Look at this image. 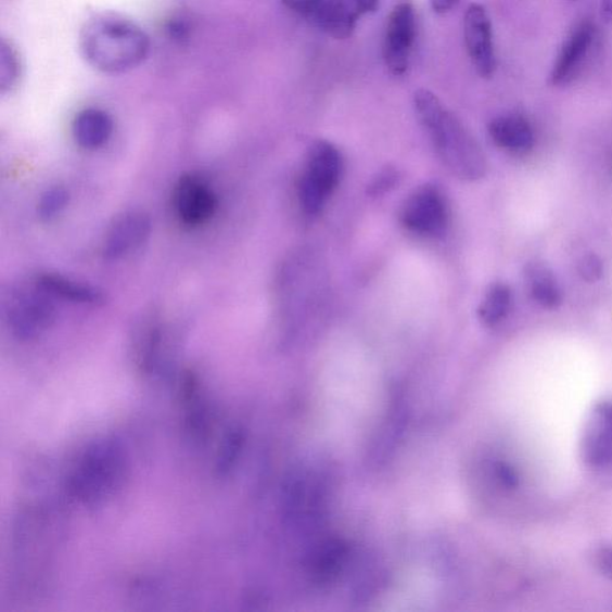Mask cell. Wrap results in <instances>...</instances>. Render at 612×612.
Listing matches in <instances>:
<instances>
[{"label": "cell", "mask_w": 612, "mask_h": 612, "mask_svg": "<svg viewBox=\"0 0 612 612\" xmlns=\"http://www.w3.org/2000/svg\"><path fill=\"white\" fill-rule=\"evenodd\" d=\"M464 41L470 61L479 76L492 78L496 74L497 58L494 51L492 22L484 5L473 3L467 9Z\"/></svg>", "instance_id": "obj_8"}, {"label": "cell", "mask_w": 612, "mask_h": 612, "mask_svg": "<svg viewBox=\"0 0 612 612\" xmlns=\"http://www.w3.org/2000/svg\"><path fill=\"white\" fill-rule=\"evenodd\" d=\"M524 280L528 297L540 308L557 310L563 303V293L552 270L545 264H527Z\"/></svg>", "instance_id": "obj_14"}, {"label": "cell", "mask_w": 612, "mask_h": 612, "mask_svg": "<svg viewBox=\"0 0 612 612\" xmlns=\"http://www.w3.org/2000/svg\"><path fill=\"white\" fill-rule=\"evenodd\" d=\"M459 3V0H431L434 13L445 15L450 13Z\"/></svg>", "instance_id": "obj_25"}, {"label": "cell", "mask_w": 612, "mask_h": 612, "mask_svg": "<svg viewBox=\"0 0 612 612\" xmlns=\"http://www.w3.org/2000/svg\"><path fill=\"white\" fill-rule=\"evenodd\" d=\"M113 128V120L107 112L89 109L76 116L73 131L76 143L80 148L95 150L107 143Z\"/></svg>", "instance_id": "obj_15"}, {"label": "cell", "mask_w": 612, "mask_h": 612, "mask_svg": "<svg viewBox=\"0 0 612 612\" xmlns=\"http://www.w3.org/2000/svg\"><path fill=\"white\" fill-rule=\"evenodd\" d=\"M600 563H602L607 572L612 574V550L602 551V554H600Z\"/></svg>", "instance_id": "obj_27"}, {"label": "cell", "mask_w": 612, "mask_h": 612, "mask_svg": "<svg viewBox=\"0 0 612 612\" xmlns=\"http://www.w3.org/2000/svg\"><path fill=\"white\" fill-rule=\"evenodd\" d=\"M173 205L176 217L184 227L197 228L216 215L218 197L202 175L190 173L176 183Z\"/></svg>", "instance_id": "obj_7"}, {"label": "cell", "mask_w": 612, "mask_h": 612, "mask_svg": "<svg viewBox=\"0 0 612 612\" xmlns=\"http://www.w3.org/2000/svg\"><path fill=\"white\" fill-rule=\"evenodd\" d=\"M343 170V156L336 146L326 140H317L310 145L298 184L299 203L305 215L320 214L335 191Z\"/></svg>", "instance_id": "obj_3"}, {"label": "cell", "mask_w": 612, "mask_h": 612, "mask_svg": "<svg viewBox=\"0 0 612 612\" xmlns=\"http://www.w3.org/2000/svg\"><path fill=\"white\" fill-rule=\"evenodd\" d=\"M416 39V10L409 2L398 3L387 17L383 40L384 62L393 76L407 73Z\"/></svg>", "instance_id": "obj_6"}, {"label": "cell", "mask_w": 612, "mask_h": 612, "mask_svg": "<svg viewBox=\"0 0 612 612\" xmlns=\"http://www.w3.org/2000/svg\"><path fill=\"white\" fill-rule=\"evenodd\" d=\"M69 193L66 188L55 186L47 190L41 196L38 215L43 221L55 218L67 206Z\"/></svg>", "instance_id": "obj_19"}, {"label": "cell", "mask_w": 612, "mask_h": 612, "mask_svg": "<svg viewBox=\"0 0 612 612\" xmlns=\"http://www.w3.org/2000/svg\"><path fill=\"white\" fill-rule=\"evenodd\" d=\"M151 219L144 212L131 211L115 219L104 240L103 254L119 260L140 248L150 238Z\"/></svg>", "instance_id": "obj_12"}, {"label": "cell", "mask_w": 612, "mask_h": 612, "mask_svg": "<svg viewBox=\"0 0 612 612\" xmlns=\"http://www.w3.org/2000/svg\"><path fill=\"white\" fill-rule=\"evenodd\" d=\"M281 2L294 14L314 17L324 0H281Z\"/></svg>", "instance_id": "obj_23"}, {"label": "cell", "mask_w": 612, "mask_h": 612, "mask_svg": "<svg viewBox=\"0 0 612 612\" xmlns=\"http://www.w3.org/2000/svg\"><path fill=\"white\" fill-rule=\"evenodd\" d=\"M5 314L11 331L25 340L42 334L56 319L53 297L37 280L30 286H20L10 293Z\"/></svg>", "instance_id": "obj_4"}, {"label": "cell", "mask_w": 612, "mask_h": 612, "mask_svg": "<svg viewBox=\"0 0 612 612\" xmlns=\"http://www.w3.org/2000/svg\"><path fill=\"white\" fill-rule=\"evenodd\" d=\"M37 282L53 298L84 305H100L104 303V294L98 288L61 275H41L37 278Z\"/></svg>", "instance_id": "obj_16"}, {"label": "cell", "mask_w": 612, "mask_h": 612, "mask_svg": "<svg viewBox=\"0 0 612 612\" xmlns=\"http://www.w3.org/2000/svg\"><path fill=\"white\" fill-rule=\"evenodd\" d=\"M488 133L494 144L515 155H523L535 145L533 126L521 114L497 116L489 123Z\"/></svg>", "instance_id": "obj_13"}, {"label": "cell", "mask_w": 612, "mask_h": 612, "mask_svg": "<svg viewBox=\"0 0 612 612\" xmlns=\"http://www.w3.org/2000/svg\"><path fill=\"white\" fill-rule=\"evenodd\" d=\"M600 16L608 23L612 22V0H600Z\"/></svg>", "instance_id": "obj_26"}, {"label": "cell", "mask_w": 612, "mask_h": 612, "mask_svg": "<svg viewBox=\"0 0 612 612\" xmlns=\"http://www.w3.org/2000/svg\"><path fill=\"white\" fill-rule=\"evenodd\" d=\"M18 75L16 55L5 43L0 46V88L9 89L15 85Z\"/></svg>", "instance_id": "obj_20"}, {"label": "cell", "mask_w": 612, "mask_h": 612, "mask_svg": "<svg viewBox=\"0 0 612 612\" xmlns=\"http://www.w3.org/2000/svg\"><path fill=\"white\" fill-rule=\"evenodd\" d=\"M87 61L103 73L119 74L138 66L146 58L150 42L135 23L104 16L88 23L80 35Z\"/></svg>", "instance_id": "obj_2"}, {"label": "cell", "mask_w": 612, "mask_h": 612, "mask_svg": "<svg viewBox=\"0 0 612 612\" xmlns=\"http://www.w3.org/2000/svg\"><path fill=\"white\" fill-rule=\"evenodd\" d=\"M399 220L410 232L421 237H441L450 221V208L441 188L434 184L419 187L399 211Z\"/></svg>", "instance_id": "obj_5"}, {"label": "cell", "mask_w": 612, "mask_h": 612, "mask_svg": "<svg viewBox=\"0 0 612 612\" xmlns=\"http://www.w3.org/2000/svg\"><path fill=\"white\" fill-rule=\"evenodd\" d=\"M415 109L419 122L426 129L435 151L447 168L466 181L485 178L488 166L484 151L433 92L418 90Z\"/></svg>", "instance_id": "obj_1"}, {"label": "cell", "mask_w": 612, "mask_h": 612, "mask_svg": "<svg viewBox=\"0 0 612 612\" xmlns=\"http://www.w3.org/2000/svg\"><path fill=\"white\" fill-rule=\"evenodd\" d=\"M497 473L499 479L503 482L506 486L515 487L518 484V477L509 466L500 463L497 466Z\"/></svg>", "instance_id": "obj_24"}, {"label": "cell", "mask_w": 612, "mask_h": 612, "mask_svg": "<svg viewBox=\"0 0 612 612\" xmlns=\"http://www.w3.org/2000/svg\"><path fill=\"white\" fill-rule=\"evenodd\" d=\"M345 548L339 543L328 544L316 558L315 572L323 581L332 579L343 563Z\"/></svg>", "instance_id": "obj_18"}, {"label": "cell", "mask_w": 612, "mask_h": 612, "mask_svg": "<svg viewBox=\"0 0 612 612\" xmlns=\"http://www.w3.org/2000/svg\"><path fill=\"white\" fill-rule=\"evenodd\" d=\"M582 456L592 468L612 463V404H598L592 409L584 428Z\"/></svg>", "instance_id": "obj_11"}, {"label": "cell", "mask_w": 612, "mask_h": 612, "mask_svg": "<svg viewBox=\"0 0 612 612\" xmlns=\"http://www.w3.org/2000/svg\"><path fill=\"white\" fill-rule=\"evenodd\" d=\"M379 4L380 0H324L314 18L329 37L345 40L355 33L358 21L374 13Z\"/></svg>", "instance_id": "obj_10"}, {"label": "cell", "mask_w": 612, "mask_h": 612, "mask_svg": "<svg viewBox=\"0 0 612 612\" xmlns=\"http://www.w3.org/2000/svg\"><path fill=\"white\" fill-rule=\"evenodd\" d=\"M578 273L588 284H595L604 275L602 258L594 253L584 255L578 264Z\"/></svg>", "instance_id": "obj_21"}, {"label": "cell", "mask_w": 612, "mask_h": 612, "mask_svg": "<svg viewBox=\"0 0 612 612\" xmlns=\"http://www.w3.org/2000/svg\"><path fill=\"white\" fill-rule=\"evenodd\" d=\"M513 302L512 290L503 282L493 284L482 299L477 315L482 324L496 327L509 316Z\"/></svg>", "instance_id": "obj_17"}, {"label": "cell", "mask_w": 612, "mask_h": 612, "mask_svg": "<svg viewBox=\"0 0 612 612\" xmlns=\"http://www.w3.org/2000/svg\"><path fill=\"white\" fill-rule=\"evenodd\" d=\"M596 40V28L591 22H583L576 27L564 41L554 66L550 73V85L552 87H564L572 84L590 55Z\"/></svg>", "instance_id": "obj_9"}, {"label": "cell", "mask_w": 612, "mask_h": 612, "mask_svg": "<svg viewBox=\"0 0 612 612\" xmlns=\"http://www.w3.org/2000/svg\"><path fill=\"white\" fill-rule=\"evenodd\" d=\"M399 173L393 167L384 168L369 186L368 193L372 196L383 195L392 190L399 181Z\"/></svg>", "instance_id": "obj_22"}]
</instances>
